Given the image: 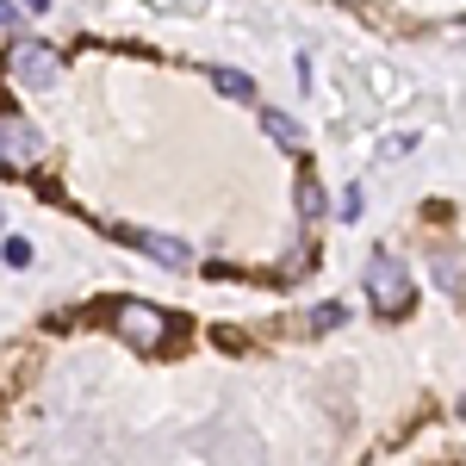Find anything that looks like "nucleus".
<instances>
[{
  "label": "nucleus",
  "mask_w": 466,
  "mask_h": 466,
  "mask_svg": "<svg viewBox=\"0 0 466 466\" xmlns=\"http://www.w3.org/2000/svg\"><path fill=\"white\" fill-rule=\"evenodd\" d=\"M112 329H118L131 349H144V355H162V349L175 342V318H168L162 305H144V299L112 305Z\"/></svg>",
  "instance_id": "obj_1"
},
{
  "label": "nucleus",
  "mask_w": 466,
  "mask_h": 466,
  "mask_svg": "<svg viewBox=\"0 0 466 466\" xmlns=\"http://www.w3.org/2000/svg\"><path fill=\"white\" fill-rule=\"evenodd\" d=\"M367 299H373L380 318H404V311H410V274H404V261L373 255V268H367Z\"/></svg>",
  "instance_id": "obj_2"
},
{
  "label": "nucleus",
  "mask_w": 466,
  "mask_h": 466,
  "mask_svg": "<svg viewBox=\"0 0 466 466\" xmlns=\"http://www.w3.org/2000/svg\"><path fill=\"white\" fill-rule=\"evenodd\" d=\"M6 69L19 75L25 87H56V75H63V56L50 50V44H13V56H6Z\"/></svg>",
  "instance_id": "obj_3"
},
{
  "label": "nucleus",
  "mask_w": 466,
  "mask_h": 466,
  "mask_svg": "<svg viewBox=\"0 0 466 466\" xmlns=\"http://www.w3.org/2000/svg\"><path fill=\"white\" fill-rule=\"evenodd\" d=\"M118 237H125L131 249L168 261V268H193V249H187V243H175V237H156V230H118Z\"/></svg>",
  "instance_id": "obj_4"
},
{
  "label": "nucleus",
  "mask_w": 466,
  "mask_h": 466,
  "mask_svg": "<svg viewBox=\"0 0 466 466\" xmlns=\"http://www.w3.org/2000/svg\"><path fill=\"white\" fill-rule=\"evenodd\" d=\"M261 125H268V137L280 149H305V125H299L292 112H261Z\"/></svg>",
  "instance_id": "obj_5"
},
{
  "label": "nucleus",
  "mask_w": 466,
  "mask_h": 466,
  "mask_svg": "<svg viewBox=\"0 0 466 466\" xmlns=\"http://www.w3.org/2000/svg\"><path fill=\"white\" fill-rule=\"evenodd\" d=\"M323 212H329V199H323L318 175H299V218H305V224H318Z\"/></svg>",
  "instance_id": "obj_6"
},
{
  "label": "nucleus",
  "mask_w": 466,
  "mask_h": 466,
  "mask_svg": "<svg viewBox=\"0 0 466 466\" xmlns=\"http://www.w3.org/2000/svg\"><path fill=\"white\" fill-rule=\"evenodd\" d=\"M212 87L224 94V100H255V81L243 69H212Z\"/></svg>",
  "instance_id": "obj_7"
},
{
  "label": "nucleus",
  "mask_w": 466,
  "mask_h": 466,
  "mask_svg": "<svg viewBox=\"0 0 466 466\" xmlns=\"http://www.w3.org/2000/svg\"><path fill=\"white\" fill-rule=\"evenodd\" d=\"M367 81H373V94H380V100H410V81H404V75H386V69H367Z\"/></svg>",
  "instance_id": "obj_8"
},
{
  "label": "nucleus",
  "mask_w": 466,
  "mask_h": 466,
  "mask_svg": "<svg viewBox=\"0 0 466 466\" xmlns=\"http://www.w3.org/2000/svg\"><path fill=\"white\" fill-rule=\"evenodd\" d=\"M342 323H349V305H342V299H329V305H318V311H311V329H318V336L342 329Z\"/></svg>",
  "instance_id": "obj_9"
},
{
  "label": "nucleus",
  "mask_w": 466,
  "mask_h": 466,
  "mask_svg": "<svg viewBox=\"0 0 466 466\" xmlns=\"http://www.w3.org/2000/svg\"><path fill=\"white\" fill-rule=\"evenodd\" d=\"M435 287L448 292V299H461V268H454V261H441V268H435Z\"/></svg>",
  "instance_id": "obj_10"
},
{
  "label": "nucleus",
  "mask_w": 466,
  "mask_h": 466,
  "mask_svg": "<svg viewBox=\"0 0 466 466\" xmlns=\"http://www.w3.org/2000/svg\"><path fill=\"white\" fill-rule=\"evenodd\" d=\"M6 261L25 268V261H32V243H25V237H6Z\"/></svg>",
  "instance_id": "obj_11"
},
{
  "label": "nucleus",
  "mask_w": 466,
  "mask_h": 466,
  "mask_svg": "<svg viewBox=\"0 0 466 466\" xmlns=\"http://www.w3.org/2000/svg\"><path fill=\"white\" fill-rule=\"evenodd\" d=\"M6 25H19V6H13V0H0V32H6Z\"/></svg>",
  "instance_id": "obj_12"
},
{
  "label": "nucleus",
  "mask_w": 466,
  "mask_h": 466,
  "mask_svg": "<svg viewBox=\"0 0 466 466\" xmlns=\"http://www.w3.org/2000/svg\"><path fill=\"white\" fill-rule=\"evenodd\" d=\"M149 6H206V0H149Z\"/></svg>",
  "instance_id": "obj_13"
},
{
  "label": "nucleus",
  "mask_w": 466,
  "mask_h": 466,
  "mask_svg": "<svg viewBox=\"0 0 466 466\" xmlns=\"http://www.w3.org/2000/svg\"><path fill=\"white\" fill-rule=\"evenodd\" d=\"M25 6H32V13H44V6H50V0H25Z\"/></svg>",
  "instance_id": "obj_14"
},
{
  "label": "nucleus",
  "mask_w": 466,
  "mask_h": 466,
  "mask_svg": "<svg viewBox=\"0 0 466 466\" xmlns=\"http://www.w3.org/2000/svg\"><path fill=\"white\" fill-rule=\"evenodd\" d=\"M0 168H6V144H0Z\"/></svg>",
  "instance_id": "obj_15"
}]
</instances>
